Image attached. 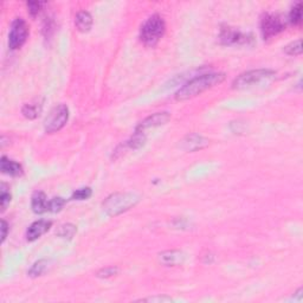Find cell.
Wrapping results in <instances>:
<instances>
[{"mask_svg":"<svg viewBox=\"0 0 303 303\" xmlns=\"http://www.w3.org/2000/svg\"><path fill=\"white\" fill-rule=\"evenodd\" d=\"M225 77L226 76L223 73H210L194 77L175 92V100L186 101L196 97L206 90L220 85L221 82H224Z\"/></svg>","mask_w":303,"mask_h":303,"instance_id":"6da1fadb","label":"cell"},{"mask_svg":"<svg viewBox=\"0 0 303 303\" xmlns=\"http://www.w3.org/2000/svg\"><path fill=\"white\" fill-rule=\"evenodd\" d=\"M166 31V24L163 17L153 14L143 23L140 30V40L146 46H155L164 37Z\"/></svg>","mask_w":303,"mask_h":303,"instance_id":"7a4b0ae2","label":"cell"},{"mask_svg":"<svg viewBox=\"0 0 303 303\" xmlns=\"http://www.w3.org/2000/svg\"><path fill=\"white\" fill-rule=\"evenodd\" d=\"M137 202L139 197L133 193H115L104 200L103 209L109 216H118L133 208Z\"/></svg>","mask_w":303,"mask_h":303,"instance_id":"3957f363","label":"cell"},{"mask_svg":"<svg viewBox=\"0 0 303 303\" xmlns=\"http://www.w3.org/2000/svg\"><path fill=\"white\" fill-rule=\"evenodd\" d=\"M275 75V71L270 70V69H257V70L245 71L233 81L232 88L237 90L250 88V87L260 85L266 80H271Z\"/></svg>","mask_w":303,"mask_h":303,"instance_id":"277c9868","label":"cell"},{"mask_svg":"<svg viewBox=\"0 0 303 303\" xmlns=\"http://www.w3.org/2000/svg\"><path fill=\"white\" fill-rule=\"evenodd\" d=\"M69 120V108L65 104H59L51 110L46 120H45L44 128L45 131L53 134L61 130Z\"/></svg>","mask_w":303,"mask_h":303,"instance_id":"5b68a950","label":"cell"},{"mask_svg":"<svg viewBox=\"0 0 303 303\" xmlns=\"http://www.w3.org/2000/svg\"><path fill=\"white\" fill-rule=\"evenodd\" d=\"M29 36V26L22 18H17L12 23L10 34H8V46L11 50L20 49Z\"/></svg>","mask_w":303,"mask_h":303,"instance_id":"8992f818","label":"cell"},{"mask_svg":"<svg viewBox=\"0 0 303 303\" xmlns=\"http://www.w3.org/2000/svg\"><path fill=\"white\" fill-rule=\"evenodd\" d=\"M286 30V23L277 14L265 13L260 20V31L264 40H270Z\"/></svg>","mask_w":303,"mask_h":303,"instance_id":"52a82bcc","label":"cell"},{"mask_svg":"<svg viewBox=\"0 0 303 303\" xmlns=\"http://www.w3.org/2000/svg\"><path fill=\"white\" fill-rule=\"evenodd\" d=\"M220 42L224 45H241L248 44L249 41H251V36L243 34V32L235 30L229 26H225L220 30Z\"/></svg>","mask_w":303,"mask_h":303,"instance_id":"ba28073f","label":"cell"},{"mask_svg":"<svg viewBox=\"0 0 303 303\" xmlns=\"http://www.w3.org/2000/svg\"><path fill=\"white\" fill-rule=\"evenodd\" d=\"M171 119V114L167 112H163V113H155L153 114V115L148 116V118H146L143 120L141 124L136 127L137 133H145L147 130H151V128H155L159 127V126H163L166 125L167 122L170 121Z\"/></svg>","mask_w":303,"mask_h":303,"instance_id":"9c48e42d","label":"cell"},{"mask_svg":"<svg viewBox=\"0 0 303 303\" xmlns=\"http://www.w3.org/2000/svg\"><path fill=\"white\" fill-rule=\"evenodd\" d=\"M51 225H52L51 221L44 220V219L32 223L31 225H30L28 232H26V238H28V241L34 242L36 241V239L40 238L41 236H43L44 233H46L47 231L50 230Z\"/></svg>","mask_w":303,"mask_h":303,"instance_id":"30bf717a","label":"cell"},{"mask_svg":"<svg viewBox=\"0 0 303 303\" xmlns=\"http://www.w3.org/2000/svg\"><path fill=\"white\" fill-rule=\"evenodd\" d=\"M0 170H1L2 173L11 176H19L23 174L22 165L13 160H10L6 157H2L1 160H0Z\"/></svg>","mask_w":303,"mask_h":303,"instance_id":"8fae6325","label":"cell"},{"mask_svg":"<svg viewBox=\"0 0 303 303\" xmlns=\"http://www.w3.org/2000/svg\"><path fill=\"white\" fill-rule=\"evenodd\" d=\"M31 206L35 214L37 215L45 214L46 211H49V202H47L45 193L40 191L35 192L34 196H32Z\"/></svg>","mask_w":303,"mask_h":303,"instance_id":"7c38bea8","label":"cell"},{"mask_svg":"<svg viewBox=\"0 0 303 303\" xmlns=\"http://www.w3.org/2000/svg\"><path fill=\"white\" fill-rule=\"evenodd\" d=\"M209 145V140H206L205 137L200 136V135L192 134L190 136L186 137L184 141V148L186 151H198V149H202L204 147Z\"/></svg>","mask_w":303,"mask_h":303,"instance_id":"4fadbf2b","label":"cell"},{"mask_svg":"<svg viewBox=\"0 0 303 303\" xmlns=\"http://www.w3.org/2000/svg\"><path fill=\"white\" fill-rule=\"evenodd\" d=\"M75 25L79 31L81 32H88L92 26V17L89 12L81 11L77 13L75 18Z\"/></svg>","mask_w":303,"mask_h":303,"instance_id":"5bb4252c","label":"cell"},{"mask_svg":"<svg viewBox=\"0 0 303 303\" xmlns=\"http://www.w3.org/2000/svg\"><path fill=\"white\" fill-rule=\"evenodd\" d=\"M184 254L180 253V251H166V253L160 254V260L165 265H178L184 262Z\"/></svg>","mask_w":303,"mask_h":303,"instance_id":"9a60e30c","label":"cell"},{"mask_svg":"<svg viewBox=\"0 0 303 303\" xmlns=\"http://www.w3.org/2000/svg\"><path fill=\"white\" fill-rule=\"evenodd\" d=\"M289 20L293 25H301L302 23V4L298 2L294 7L292 8L289 14Z\"/></svg>","mask_w":303,"mask_h":303,"instance_id":"2e32d148","label":"cell"},{"mask_svg":"<svg viewBox=\"0 0 303 303\" xmlns=\"http://www.w3.org/2000/svg\"><path fill=\"white\" fill-rule=\"evenodd\" d=\"M47 268V262L45 260H40L38 262H36L32 268L29 270V276L30 277H38L41 276Z\"/></svg>","mask_w":303,"mask_h":303,"instance_id":"e0dca14e","label":"cell"},{"mask_svg":"<svg viewBox=\"0 0 303 303\" xmlns=\"http://www.w3.org/2000/svg\"><path fill=\"white\" fill-rule=\"evenodd\" d=\"M77 232L76 226L73 224H65L62 225L61 227H59L58 232H57V235H58L61 238H65V239H71L75 236V233Z\"/></svg>","mask_w":303,"mask_h":303,"instance_id":"ac0fdd59","label":"cell"},{"mask_svg":"<svg viewBox=\"0 0 303 303\" xmlns=\"http://www.w3.org/2000/svg\"><path fill=\"white\" fill-rule=\"evenodd\" d=\"M22 113L26 119L34 120L40 115L41 106L38 107V104H25V106L23 107Z\"/></svg>","mask_w":303,"mask_h":303,"instance_id":"d6986e66","label":"cell"},{"mask_svg":"<svg viewBox=\"0 0 303 303\" xmlns=\"http://www.w3.org/2000/svg\"><path fill=\"white\" fill-rule=\"evenodd\" d=\"M284 52L289 56H299L302 53V41L298 40L284 47Z\"/></svg>","mask_w":303,"mask_h":303,"instance_id":"ffe728a7","label":"cell"},{"mask_svg":"<svg viewBox=\"0 0 303 303\" xmlns=\"http://www.w3.org/2000/svg\"><path fill=\"white\" fill-rule=\"evenodd\" d=\"M91 194H92L91 188H89V187L80 188V190H76L74 192L71 199H74V200H87V199H89L90 197H91Z\"/></svg>","mask_w":303,"mask_h":303,"instance_id":"44dd1931","label":"cell"},{"mask_svg":"<svg viewBox=\"0 0 303 303\" xmlns=\"http://www.w3.org/2000/svg\"><path fill=\"white\" fill-rule=\"evenodd\" d=\"M65 205V200L61 197H57L51 199L49 202V211L51 212H59Z\"/></svg>","mask_w":303,"mask_h":303,"instance_id":"7402d4cb","label":"cell"},{"mask_svg":"<svg viewBox=\"0 0 303 303\" xmlns=\"http://www.w3.org/2000/svg\"><path fill=\"white\" fill-rule=\"evenodd\" d=\"M11 202L10 192L6 191V185H1V194H0V204H1V211H5L7 205Z\"/></svg>","mask_w":303,"mask_h":303,"instance_id":"603a6c76","label":"cell"},{"mask_svg":"<svg viewBox=\"0 0 303 303\" xmlns=\"http://www.w3.org/2000/svg\"><path fill=\"white\" fill-rule=\"evenodd\" d=\"M42 6H43V2H40V1H30V2H28L29 13L31 14L32 17H36L41 12Z\"/></svg>","mask_w":303,"mask_h":303,"instance_id":"cb8c5ba5","label":"cell"},{"mask_svg":"<svg viewBox=\"0 0 303 303\" xmlns=\"http://www.w3.org/2000/svg\"><path fill=\"white\" fill-rule=\"evenodd\" d=\"M116 272H118V268H106V269H102L101 271L97 272L98 277H112V276L116 275Z\"/></svg>","mask_w":303,"mask_h":303,"instance_id":"d4e9b609","label":"cell"},{"mask_svg":"<svg viewBox=\"0 0 303 303\" xmlns=\"http://www.w3.org/2000/svg\"><path fill=\"white\" fill-rule=\"evenodd\" d=\"M140 301L143 302H167V301H172L170 298H167V296H155V298H149V299H143L140 300Z\"/></svg>","mask_w":303,"mask_h":303,"instance_id":"484cf974","label":"cell"},{"mask_svg":"<svg viewBox=\"0 0 303 303\" xmlns=\"http://www.w3.org/2000/svg\"><path fill=\"white\" fill-rule=\"evenodd\" d=\"M7 232H8V224L6 223V220L2 219L1 220V243L5 242L6 237H7Z\"/></svg>","mask_w":303,"mask_h":303,"instance_id":"4316f807","label":"cell"}]
</instances>
